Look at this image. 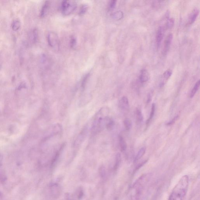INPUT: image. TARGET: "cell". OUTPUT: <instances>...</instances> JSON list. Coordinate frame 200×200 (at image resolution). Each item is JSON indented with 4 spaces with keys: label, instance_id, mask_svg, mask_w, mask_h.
Wrapping results in <instances>:
<instances>
[{
    "label": "cell",
    "instance_id": "27",
    "mask_svg": "<svg viewBox=\"0 0 200 200\" xmlns=\"http://www.w3.org/2000/svg\"><path fill=\"white\" fill-rule=\"evenodd\" d=\"M114 124H115V123H114L113 120L112 119L109 118L108 120L107 124H106V128L108 130H112L113 128Z\"/></svg>",
    "mask_w": 200,
    "mask_h": 200
},
{
    "label": "cell",
    "instance_id": "6",
    "mask_svg": "<svg viewBox=\"0 0 200 200\" xmlns=\"http://www.w3.org/2000/svg\"><path fill=\"white\" fill-rule=\"evenodd\" d=\"M49 45L55 50H58L60 47L59 39L58 35L55 33L51 32L47 36Z\"/></svg>",
    "mask_w": 200,
    "mask_h": 200
},
{
    "label": "cell",
    "instance_id": "28",
    "mask_svg": "<svg viewBox=\"0 0 200 200\" xmlns=\"http://www.w3.org/2000/svg\"><path fill=\"white\" fill-rule=\"evenodd\" d=\"M175 20L174 18H170L168 19L167 23H166V26L168 29H171L173 27Z\"/></svg>",
    "mask_w": 200,
    "mask_h": 200
},
{
    "label": "cell",
    "instance_id": "14",
    "mask_svg": "<svg viewBox=\"0 0 200 200\" xmlns=\"http://www.w3.org/2000/svg\"><path fill=\"white\" fill-rule=\"evenodd\" d=\"M50 3L48 1H46L44 3L43 6H42L41 9L40 16L41 18H44L47 15L50 8Z\"/></svg>",
    "mask_w": 200,
    "mask_h": 200
},
{
    "label": "cell",
    "instance_id": "33",
    "mask_svg": "<svg viewBox=\"0 0 200 200\" xmlns=\"http://www.w3.org/2000/svg\"><path fill=\"white\" fill-rule=\"evenodd\" d=\"M179 118V116H176L174 117L172 120H171V121L169 122V123H168L167 124H166V125H171L174 124V123H175L176 121H177V120Z\"/></svg>",
    "mask_w": 200,
    "mask_h": 200
},
{
    "label": "cell",
    "instance_id": "18",
    "mask_svg": "<svg viewBox=\"0 0 200 200\" xmlns=\"http://www.w3.org/2000/svg\"><path fill=\"white\" fill-rule=\"evenodd\" d=\"M200 85V81L198 80L197 82H196V84L193 87V88L192 90L191 93L190 94V97L193 98L195 94H196L197 92L199 90Z\"/></svg>",
    "mask_w": 200,
    "mask_h": 200
},
{
    "label": "cell",
    "instance_id": "22",
    "mask_svg": "<svg viewBox=\"0 0 200 200\" xmlns=\"http://www.w3.org/2000/svg\"><path fill=\"white\" fill-rule=\"evenodd\" d=\"M20 26H21V24L18 20H15L13 22L12 24V29L14 31H17L19 29Z\"/></svg>",
    "mask_w": 200,
    "mask_h": 200
},
{
    "label": "cell",
    "instance_id": "15",
    "mask_svg": "<svg viewBox=\"0 0 200 200\" xmlns=\"http://www.w3.org/2000/svg\"><path fill=\"white\" fill-rule=\"evenodd\" d=\"M146 151V147H142L138 152L137 155L135 157L134 159V162L136 163L140 160L144 155H145Z\"/></svg>",
    "mask_w": 200,
    "mask_h": 200
},
{
    "label": "cell",
    "instance_id": "23",
    "mask_svg": "<svg viewBox=\"0 0 200 200\" xmlns=\"http://www.w3.org/2000/svg\"><path fill=\"white\" fill-rule=\"evenodd\" d=\"M124 126L127 130L129 131V130L131 129L132 125L131 120L129 118H126L124 120Z\"/></svg>",
    "mask_w": 200,
    "mask_h": 200
},
{
    "label": "cell",
    "instance_id": "29",
    "mask_svg": "<svg viewBox=\"0 0 200 200\" xmlns=\"http://www.w3.org/2000/svg\"><path fill=\"white\" fill-rule=\"evenodd\" d=\"M33 41L34 43L37 42L38 39V32L37 29H34L33 33Z\"/></svg>",
    "mask_w": 200,
    "mask_h": 200
},
{
    "label": "cell",
    "instance_id": "10",
    "mask_svg": "<svg viewBox=\"0 0 200 200\" xmlns=\"http://www.w3.org/2000/svg\"><path fill=\"white\" fill-rule=\"evenodd\" d=\"M199 9L197 8H195L192 11L188 18V23L189 24H192L196 21L199 14Z\"/></svg>",
    "mask_w": 200,
    "mask_h": 200
},
{
    "label": "cell",
    "instance_id": "3",
    "mask_svg": "<svg viewBox=\"0 0 200 200\" xmlns=\"http://www.w3.org/2000/svg\"><path fill=\"white\" fill-rule=\"evenodd\" d=\"M106 108H101L95 116L91 127V133L93 135L98 134L106 128L107 122L109 118L104 112Z\"/></svg>",
    "mask_w": 200,
    "mask_h": 200
},
{
    "label": "cell",
    "instance_id": "13",
    "mask_svg": "<svg viewBox=\"0 0 200 200\" xmlns=\"http://www.w3.org/2000/svg\"><path fill=\"white\" fill-rule=\"evenodd\" d=\"M139 79L142 83H144L149 80L150 79V74L146 70L143 69L141 71Z\"/></svg>",
    "mask_w": 200,
    "mask_h": 200
},
{
    "label": "cell",
    "instance_id": "11",
    "mask_svg": "<svg viewBox=\"0 0 200 200\" xmlns=\"http://www.w3.org/2000/svg\"><path fill=\"white\" fill-rule=\"evenodd\" d=\"M164 35V31L162 27H160L157 31L156 35V42L157 46L159 48L161 45V43Z\"/></svg>",
    "mask_w": 200,
    "mask_h": 200
},
{
    "label": "cell",
    "instance_id": "32",
    "mask_svg": "<svg viewBox=\"0 0 200 200\" xmlns=\"http://www.w3.org/2000/svg\"><path fill=\"white\" fill-rule=\"evenodd\" d=\"M77 44V40L75 37H72L71 38L70 41L71 47L72 48H74L76 46Z\"/></svg>",
    "mask_w": 200,
    "mask_h": 200
},
{
    "label": "cell",
    "instance_id": "9",
    "mask_svg": "<svg viewBox=\"0 0 200 200\" xmlns=\"http://www.w3.org/2000/svg\"><path fill=\"white\" fill-rule=\"evenodd\" d=\"M173 39V34H169L166 36L164 42V45L163 50V54L164 55H166L169 50L171 43Z\"/></svg>",
    "mask_w": 200,
    "mask_h": 200
},
{
    "label": "cell",
    "instance_id": "19",
    "mask_svg": "<svg viewBox=\"0 0 200 200\" xmlns=\"http://www.w3.org/2000/svg\"><path fill=\"white\" fill-rule=\"evenodd\" d=\"M90 74H88L85 75L82 78V83H81V90L82 91H83L85 88L88 82L89 77Z\"/></svg>",
    "mask_w": 200,
    "mask_h": 200
},
{
    "label": "cell",
    "instance_id": "37",
    "mask_svg": "<svg viewBox=\"0 0 200 200\" xmlns=\"http://www.w3.org/2000/svg\"><path fill=\"white\" fill-rule=\"evenodd\" d=\"M1 64H0V69H1Z\"/></svg>",
    "mask_w": 200,
    "mask_h": 200
},
{
    "label": "cell",
    "instance_id": "25",
    "mask_svg": "<svg viewBox=\"0 0 200 200\" xmlns=\"http://www.w3.org/2000/svg\"><path fill=\"white\" fill-rule=\"evenodd\" d=\"M88 6L87 4H83L81 7L79 11V15L81 16L84 15L88 10Z\"/></svg>",
    "mask_w": 200,
    "mask_h": 200
},
{
    "label": "cell",
    "instance_id": "8",
    "mask_svg": "<svg viewBox=\"0 0 200 200\" xmlns=\"http://www.w3.org/2000/svg\"><path fill=\"white\" fill-rule=\"evenodd\" d=\"M66 144L65 143H63L61 145V146L60 147L58 150L56 151L55 152V155H53L52 157L51 161L50 163V166L51 167H53L55 166V165L57 164V162L58 161L60 157V155L63 151L65 146H66Z\"/></svg>",
    "mask_w": 200,
    "mask_h": 200
},
{
    "label": "cell",
    "instance_id": "1",
    "mask_svg": "<svg viewBox=\"0 0 200 200\" xmlns=\"http://www.w3.org/2000/svg\"><path fill=\"white\" fill-rule=\"evenodd\" d=\"M150 174H144L133 184L125 200H139L150 180Z\"/></svg>",
    "mask_w": 200,
    "mask_h": 200
},
{
    "label": "cell",
    "instance_id": "31",
    "mask_svg": "<svg viewBox=\"0 0 200 200\" xmlns=\"http://www.w3.org/2000/svg\"><path fill=\"white\" fill-rule=\"evenodd\" d=\"M99 174L101 177L104 178L106 176V171L105 169L104 166H101L99 169Z\"/></svg>",
    "mask_w": 200,
    "mask_h": 200
},
{
    "label": "cell",
    "instance_id": "36",
    "mask_svg": "<svg viewBox=\"0 0 200 200\" xmlns=\"http://www.w3.org/2000/svg\"><path fill=\"white\" fill-rule=\"evenodd\" d=\"M152 98V93H150L148 96V99H147V102L148 103H150V102L151 101Z\"/></svg>",
    "mask_w": 200,
    "mask_h": 200
},
{
    "label": "cell",
    "instance_id": "2",
    "mask_svg": "<svg viewBox=\"0 0 200 200\" xmlns=\"http://www.w3.org/2000/svg\"><path fill=\"white\" fill-rule=\"evenodd\" d=\"M189 185V176H183L173 189L168 200H184L188 192Z\"/></svg>",
    "mask_w": 200,
    "mask_h": 200
},
{
    "label": "cell",
    "instance_id": "4",
    "mask_svg": "<svg viewBox=\"0 0 200 200\" xmlns=\"http://www.w3.org/2000/svg\"><path fill=\"white\" fill-rule=\"evenodd\" d=\"M48 196L51 199H56L61 195L62 189L61 186L56 182H52L48 187Z\"/></svg>",
    "mask_w": 200,
    "mask_h": 200
},
{
    "label": "cell",
    "instance_id": "34",
    "mask_svg": "<svg viewBox=\"0 0 200 200\" xmlns=\"http://www.w3.org/2000/svg\"><path fill=\"white\" fill-rule=\"evenodd\" d=\"M78 191V192L77 193V197L79 199H82V196H83V191L82 189H79Z\"/></svg>",
    "mask_w": 200,
    "mask_h": 200
},
{
    "label": "cell",
    "instance_id": "20",
    "mask_svg": "<svg viewBox=\"0 0 200 200\" xmlns=\"http://www.w3.org/2000/svg\"><path fill=\"white\" fill-rule=\"evenodd\" d=\"M155 104H152L151 108V112L150 113V117L148 118V119L146 121V124L148 125L150 124V122L151 121V120H152V118L154 117V115H155Z\"/></svg>",
    "mask_w": 200,
    "mask_h": 200
},
{
    "label": "cell",
    "instance_id": "5",
    "mask_svg": "<svg viewBox=\"0 0 200 200\" xmlns=\"http://www.w3.org/2000/svg\"><path fill=\"white\" fill-rule=\"evenodd\" d=\"M77 8V4L75 2L71 1H65L62 3L61 9L62 13L65 16L69 15L72 13Z\"/></svg>",
    "mask_w": 200,
    "mask_h": 200
},
{
    "label": "cell",
    "instance_id": "35",
    "mask_svg": "<svg viewBox=\"0 0 200 200\" xmlns=\"http://www.w3.org/2000/svg\"><path fill=\"white\" fill-rule=\"evenodd\" d=\"M3 155L0 152V167H1L2 165L3 164Z\"/></svg>",
    "mask_w": 200,
    "mask_h": 200
},
{
    "label": "cell",
    "instance_id": "21",
    "mask_svg": "<svg viewBox=\"0 0 200 200\" xmlns=\"http://www.w3.org/2000/svg\"><path fill=\"white\" fill-rule=\"evenodd\" d=\"M123 13L121 11H117L113 14L112 17L114 19L119 20L123 18Z\"/></svg>",
    "mask_w": 200,
    "mask_h": 200
},
{
    "label": "cell",
    "instance_id": "7",
    "mask_svg": "<svg viewBox=\"0 0 200 200\" xmlns=\"http://www.w3.org/2000/svg\"><path fill=\"white\" fill-rule=\"evenodd\" d=\"M87 133H88V128L86 126L84 127L74 141V149L79 148V146L82 145L86 137Z\"/></svg>",
    "mask_w": 200,
    "mask_h": 200
},
{
    "label": "cell",
    "instance_id": "24",
    "mask_svg": "<svg viewBox=\"0 0 200 200\" xmlns=\"http://www.w3.org/2000/svg\"><path fill=\"white\" fill-rule=\"evenodd\" d=\"M120 161H121V155L120 153H118L116 156L115 163L114 166V169H117L119 166Z\"/></svg>",
    "mask_w": 200,
    "mask_h": 200
},
{
    "label": "cell",
    "instance_id": "12",
    "mask_svg": "<svg viewBox=\"0 0 200 200\" xmlns=\"http://www.w3.org/2000/svg\"><path fill=\"white\" fill-rule=\"evenodd\" d=\"M119 106L122 109L124 110H128L129 108V102L128 98L126 97H123L120 99L119 103Z\"/></svg>",
    "mask_w": 200,
    "mask_h": 200
},
{
    "label": "cell",
    "instance_id": "30",
    "mask_svg": "<svg viewBox=\"0 0 200 200\" xmlns=\"http://www.w3.org/2000/svg\"><path fill=\"white\" fill-rule=\"evenodd\" d=\"M116 1H112L110 2L109 5V9L110 11L113 10L115 8L117 4Z\"/></svg>",
    "mask_w": 200,
    "mask_h": 200
},
{
    "label": "cell",
    "instance_id": "26",
    "mask_svg": "<svg viewBox=\"0 0 200 200\" xmlns=\"http://www.w3.org/2000/svg\"><path fill=\"white\" fill-rule=\"evenodd\" d=\"M172 75V71L171 70L168 69L166 71H165L164 73H163V78L166 80H168L170 78V77H171V76Z\"/></svg>",
    "mask_w": 200,
    "mask_h": 200
},
{
    "label": "cell",
    "instance_id": "17",
    "mask_svg": "<svg viewBox=\"0 0 200 200\" xmlns=\"http://www.w3.org/2000/svg\"><path fill=\"white\" fill-rule=\"evenodd\" d=\"M143 115L142 112L139 109H137L136 111V122L137 124H140L143 120Z\"/></svg>",
    "mask_w": 200,
    "mask_h": 200
},
{
    "label": "cell",
    "instance_id": "16",
    "mask_svg": "<svg viewBox=\"0 0 200 200\" xmlns=\"http://www.w3.org/2000/svg\"><path fill=\"white\" fill-rule=\"evenodd\" d=\"M119 142L120 150L122 152H125L126 150L127 146L126 143L123 136H120L119 137Z\"/></svg>",
    "mask_w": 200,
    "mask_h": 200
}]
</instances>
